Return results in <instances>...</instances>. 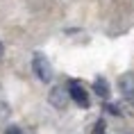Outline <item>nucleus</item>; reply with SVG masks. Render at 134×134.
Segmentation results:
<instances>
[{"mask_svg": "<svg viewBox=\"0 0 134 134\" xmlns=\"http://www.w3.org/2000/svg\"><path fill=\"white\" fill-rule=\"evenodd\" d=\"M118 89L125 98H134V73H123L118 77Z\"/></svg>", "mask_w": 134, "mask_h": 134, "instance_id": "obj_4", "label": "nucleus"}, {"mask_svg": "<svg viewBox=\"0 0 134 134\" xmlns=\"http://www.w3.org/2000/svg\"><path fill=\"white\" fill-rule=\"evenodd\" d=\"M2 55H5V46L0 43V59H2Z\"/></svg>", "mask_w": 134, "mask_h": 134, "instance_id": "obj_9", "label": "nucleus"}, {"mask_svg": "<svg viewBox=\"0 0 134 134\" xmlns=\"http://www.w3.org/2000/svg\"><path fill=\"white\" fill-rule=\"evenodd\" d=\"M93 134H105V120H98V123H96Z\"/></svg>", "mask_w": 134, "mask_h": 134, "instance_id": "obj_6", "label": "nucleus"}, {"mask_svg": "<svg viewBox=\"0 0 134 134\" xmlns=\"http://www.w3.org/2000/svg\"><path fill=\"white\" fill-rule=\"evenodd\" d=\"M68 100H71V93L66 91L64 86H52L48 93V102L57 109H66L68 107Z\"/></svg>", "mask_w": 134, "mask_h": 134, "instance_id": "obj_2", "label": "nucleus"}, {"mask_svg": "<svg viewBox=\"0 0 134 134\" xmlns=\"http://www.w3.org/2000/svg\"><path fill=\"white\" fill-rule=\"evenodd\" d=\"M7 114H9V109L2 105V107H0V120H5V118H7Z\"/></svg>", "mask_w": 134, "mask_h": 134, "instance_id": "obj_7", "label": "nucleus"}, {"mask_svg": "<svg viewBox=\"0 0 134 134\" xmlns=\"http://www.w3.org/2000/svg\"><path fill=\"white\" fill-rule=\"evenodd\" d=\"M32 68H34L36 77L41 80V82H52V66H50V62L46 59L43 55H34L32 57Z\"/></svg>", "mask_w": 134, "mask_h": 134, "instance_id": "obj_1", "label": "nucleus"}, {"mask_svg": "<svg viewBox=\"0 0 134 134\" xmlns=\"http://www.w3.org/2000/svg\"><path fill=\"white\" fill-rule=\"evenodd\" d=\"M68 93H71V98L75 100L80 107H89V105H91V102H89V93L82 89V84H80V82H71Z\"/></svg>", "mask_w": 134, "mask_h": 134, "instance_id": "obj_3", "label": "nucleus"}, {"mask_svg": "<svg viewBox=\"0 0 134 134\" xmlns=\"http://www.w3.org/2000/svg\"><path fill=\"white\" fill-rule=\"evenodd\" d=\"M93 91L98 93L100 98H109V84H107L102 77H98L96 82H93Z\"/></svg>", "mask_w": 134, "mask_h": 134, "instance_id": "obj_5", "label": "nucleus"}, {"mask_svg": "<svg viewBox=\"0 0 134 134\" xmlns=\"http://www.w3.org/2000/svg\"><path fill=\"white\" fill-rule=\"evenodd\" d=\"M5 134H23V132L18 130V127H14V125H12V127H7V132H5Z\"/></svg>", "mask_w": 134, "mask_h": 134, "instance_id": "obj_8", "label": "nucleus"}]
</instances>
